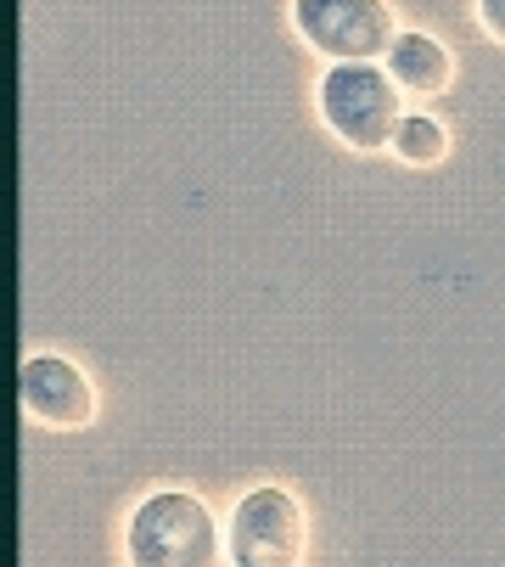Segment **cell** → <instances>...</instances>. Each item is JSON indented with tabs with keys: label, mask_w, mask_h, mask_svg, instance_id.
Segmentation results:
<instances>
[{
	"label": "cell",
	"mask_w": 505,
	"mask_h": 567,
	"mask_svg": "<svg viewBox=\"0 0 505 567\" xmlns=\"http://www.w3.org/2000/svg\"><path fill=\"white\" fill-rule=\"evenodd\" d=\"M130 567H230L225 528L192 489H157L130 512L124 528Z\"/></svg>",
	"instance_id": "6da1fadb"
},
{
	"label": "cell",
	"mask_w": 505,
	"mask_h": 567,
	"mask_svg": "<svg viewBox=\"0 0 505 567\" xmlns=\"http://www.w3.org/2000/svg\"><path fill=\"white\" fill-rule=\"evenodd\" d=\"M404 91L388 62H331L320 73V118L349 152H388L404 124Z\"/></svg>",
	"instance_id": "7a4b0ae2"
},
{
	"label": "cell",
	"mask_w": 505,
	"mask_h": 567,
	"mask_svg": "<svg viewBox=\"0 0 505 567\" xmlns=\"http://www.w3.org/2000/svg\"><path fill=\"white\" fill-rule=\"evenodd\" d=\"M292 29L315 56L331 62H388L393 40L404 34L393 23L388 0H292Z\"/></svg>",
	"instance_id": "3957f363"
},
{
	"label": "cell",
	"mask_w": 505,
	"mask_h": 567,
	"mask_svg": "<svg viewBox=\"0 0 505 567\" xmlns=\"http://www.w3.org/2000/svg\"><path fill=\"white\" fill-rule=\"evenodd\" d=\"M309 523L298 495H287L281 483H259L247 489L225 523V550L230 567H303Z\"/></svg>",
	"instance_id": "277c9868"
},
{
	"label": "cell",
	"mask_w": 505,
	"mask_h": 567,
	"mask_svg": "<svg viewBox=\"0 0 505 567\" xmlns=\"http://www.w3.org/2000/svg\"><path fill=\"white\" fill-rule=\"evenodd\" d=\"M18 393H23V411L40 422V427H56V433H79L96 422V388L73 360L62 354H29L23 371H18Z\"/></svg>",
	"instance_id": "5b68a950"
},
{
	"label": "cell",
	"mask_w": 505,
	"mask_h": 567,
	"mask_svg": "<svg viewBox=\"0 0 505 567\" xmlns=\"http://www.w3.org/2000/svg\"><path fill=\"white\" fill-rule=\"evenodd\" d=\"M388 73H393V85L404 96H444L450 79H455V56L444 51V40L404 29L388 51Z\"/></svg>",
	"instance_id": "8992f818"
},
{
	"label": "cell",
	"mask_w": 505,
	"mask_h": 567,
	"mask_svg": "<svg viewBox=\"0 0 505 567\" xmlns=\"http://www.w3.org/2000/svg\"><path fill=\"white\" fill-rule=\"evenodd\" d=\"M393 152H399V164H410V169H433V164H444V152H450V130L433 113H404V124L393 135Z\"/></svg>",
	"instance_id": "52a82bcc"
},
{
	"label": "cell",
	"mask_w": 505,
	"mask_h": 567,
	"mask_svg": "<svg viewBox=\"0 0 505 567\" xmlns=\"http://www.w3.org/2000/svg\"><path fill=\"white\" fill-rule=\"evenodd\" d=\"M477 23H483L488 40L505 45V0H477Z\"/></svg>",
	"instance_id": "ba28073f"
}]
</instances>
